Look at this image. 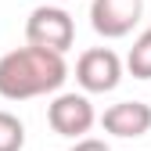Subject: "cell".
Wrapping results in <instances>:
<instances>
[{"mask_svg": "<svg viewBox=\"0 0 151 151\" xmlns=\"http://www.w3.org/2000/svg\"><path fill=\"white\" fill-rule=\"evenodd\" d=\"M101 126L111 137H144L151 129V104H144V101H119V104H111L101 115Z\"/></svg>", "mask_w": 151, "mask_h": 151, "instance_id": "obj_6", "label": "cell"}, {"mask_svg": "<svg viewBox=\"0 0 151 151\" xmlns=\"http://www.w3.org/2000/svg\"><path fill=\"white\" fill-rule=\"evenodd\" d=\"M76 79L86 93H108L115 90L119 79H122V61L115 50L108 47H90L79 54V61H76Z\"/></svg>", "mask_w": 151, "mask_h": 151, "instance_id": "obj_3", "label": "cell"}, {"mask_svg": "<svg viewBox=\"0 0 151 151\" xmlns=\"http://www.w3.org/2000/svg\"><path fill=\"white\" fill-rule=\"evenodd\" d=\"M126 68L133 72L137 79H151V29H144L133 40V47L126 54Z\"/></svg>", "mask_w": 151, "mask_h": 151, "instance_id": "obj_7", "label": "cell"}, {"mask_svg": "<svg viewBox=\"0 0 151 151\" xmlns=\"http://www.w3.org/2000/svg\"><path fill=\"white\" fill-rule=\"evenodd\" d=\"M144 0H93L90 4V25L104 40H119V36L133 32L140 22Z\"/></svg>", "mask_w": 151, "mask_h": 151, "instance_id": "obj_5", "label": "cell"}, {"mask_svg": "<svg viewBox=\"0 0 151 151\" xmlns=\"http://www.w3.org/2000/svg\"><path fill=\"white\" fill-rule=\"evenodd\" d=\"M25 40L29 47H43V50H54V54H65L76 40V25H72V14L61 11V7H36L25 22Z\"/></svg>", "mask_w": 151, "mask_h": 151, "instance_id": "obj_2", "label": "cell"}, {"mask_svg": "<svg viewBox=\"0 0 151 151\" xmlns=\"http://www.w3.org/2000/svg\"><path fill=\"white\" fill-rule=\"evenodd\" d=\"M47 122L61 137H83L97 122V115H93V104L86 93H58L47 104Z\"/></svg>", "mask_w": 151, "mask_h": 151, "instance_id": "obj_4", "label": "cell"}, {"mask_svg": "<svg viewBox=\"0 0 151 151\" xmlns=\"http://www.w3.org/2000/svg\"><path fill=\"white\" fill-rule=\"evenodd\" d=\"M68 79L65 54H54L43 47H18L0 58V97L7 101H29L43 93L61 90Z\"/></svg>", "mask_w": 151, "mask_h": 151, "instance_id": "obj_1", "label": "cell"}, {"mask_svg": "<svg viewBox=\"0 0 151 151\" xmlns=\"http://www.w3.org/2000/svg\"><path fill=\"white\" fill-rule=\"evenodd\" d=\"M25 147V126L18 115L0 111V151H22Z\"/></svg>", "mask_w": 151, "mask_h": 151, "instance_id": "obj_8", "label": "cell"}, {"mask_svg": "<svg viewBox=\"0 0 151 151\" xmlns=\"http://www.w3.org/2000/svg\"><path fill=\"white\" fill-rule=\"evenodd\" d=\"M72 151H111L104 140H97V137H83V140H76V147Z\"/></svg>", "mask_w": 151, "mask_h": 151, "instance_id": "obj_9", "label": "cell"}]
</instances>
